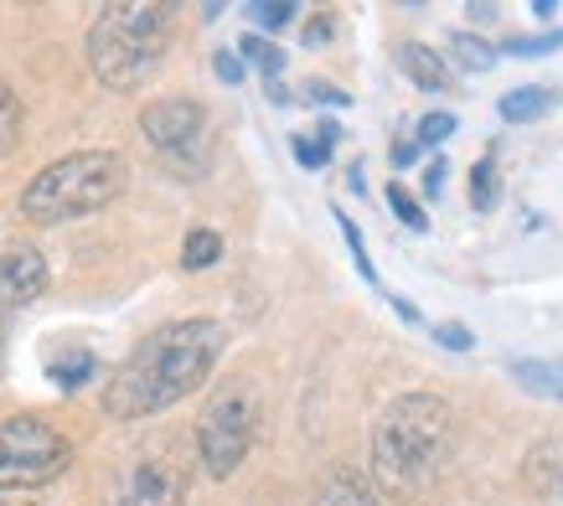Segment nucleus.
<instances>
[{"instance_id": "1", "label": "nucleus", "mask_w": 563, "mask_h": 506, "mask_svg": "<svg viewBox=\"0 0 563 506\" xmlns=\"http://www.w3.org/2000/svg\"><path fill=\"white\" fill-rule=\"evenodd\" d=\"M222 346H228V331L212 316H187V321H172V326H161V331H151L114 367L109 388H103V414L109 419H151V414H166L172 404L191 398L212 377Z\"/></svg>"}, {"instance_id": "2", "label": "nucleus", "mask_w": 563, "mask_h": 506, "mask_svg": "<svg viewBox=\"0 0 563 506\" xmlns=\"http://www.w3.org/2000/svg\"><path fill=\"white\" fill-rule=\"evenodd\" d=\"M455 444V419L440 393H398L373 424V475L388 491H424Z\"/></svg>"}, {"instance_id": "3", "label": "nucleus", "mask_w": 563, "mask_h": 506, "mask_svg": "<svg viewBox=\"0 0 563 506\" xmlns=\"http://www.w3.org/2000/svg\"><path fill=\"white\" fill-rule=\"evenodd\" d=\"M176 11L161 0H114L88 26V68L103 88L135 94L161 73L172 52Z\"/></svg>"}, {"instance_id": "4", "label": "nucleus", "mask_w": 563, "mask_h": 506, "mask_svg": "<svg viewBox=\"0 0 563 506\" xmlns=\"http://www.w3.org/2000/svg\"><path fill=\"white\" fill-rule=\"evenodd\" d=\"M124 191V161L114 151H78L36 170L32 186L21 191V218L36 228H57V222L88 218L109 207Z\"/></svg>"}, {"instance_id": "5", "label": "nucleus", "mask_w": 563, "mask_h": 506, "mask_svg": "<svg viewBox=\"0 0 563 506\" xmlns=\"http://www.w3.org/2000/svg\"><path fill=\"white\" fill-rule=\"evenodd\" d=\"M254 439H258V393L249 383H228L197 419V455H202L207 475L228 481L249 460Z\"/></svg>"}, {"instance_id": "6", "label": "nucleus", "mask_w": 563, "mask_h": 506, "mask_svg": "<svg viewBox=\"0 0 563 506\" xmlns=\"http://www.w3.org/2000/svg\"><path fill=\"white\" fill-rule=\"evenodd\" d=\"M73 444L63 429H52L36 414H16L0 424V486H47L68 471Z\"/></svg>"}, {"instance_id": "7", "label": "nucleus", "mask_w": 563, "mask_h": 506, "mask_svg": "<svg viewBox=\"0 0 563 506\" xmlns=\"http://www.w3.org/2000/svg\"><path fill=\"white\" fill-rule=\"evenodd\" d=\"M140 130L166 161H191L207 151V109L197 99H161L140 114Z\"/></svg>"}, {"instance_id": "8", "label": "nucleus", "mask_w": 563, "mask_h": 506, "mask_svg": "<svg viewBox=\"0 0 563 506\" xmlns=\"http://www.w3.org/2000/svg\"><path fill=\"white\" fill-rule=\"evenodd\" d=\"M103 506H187V475L166 455H140L114 475Z\"/></svg>"}, {"instance_id": "9", "label": "nucleus", "mask_w": 563, "mask_h": 506, "mask_svg": "<svg viewBox=\"0 0 563 506\" xmlns=\"http://www.w3.org/2000/svg\"><path fill=\"white\" fill-rule=\"evenodd\" d=\"M47 279H52V270H47V258H42V249L16 243V249L0 253V326H5V316H16L21 305H32L47 289Z\"/></svg>"}, {"instance_id": "10", "label": "nucleus", "mask_w": 563, "mask_h": 506, "mask_svg": "<svg viewBox=\"0 0 563 506\" xmlns=\"http://www.w3.org/2000/svg\"><path fill=\"white\" fill-rule=\"evenodd\" d=\"M522 481H528L538 496L563 502V429L559 435H543L528 455H522Z\"/></svg>"}, {"instance_id": "11", "label": "nucleus", "mask_w": 563, "mask_h": 506, "mask_svg": "<svg viewBox=\"0 0 563 506\" xmlns=\"http://www.w3.org/2000/svg\"><path fill=\"white\" fill-rule=\"evenodd\" d=\"M398 68L409 73V84L424 88V94H440V88H450L444 57L434 47H424V42H404V47H398Z\"/></svg>"}, {"instance_id": "12", "label": "nucleus", "mask_w": 563, "mask_h": 506, "mask_svg": "<svg viewBox=\"0 0 563 506\" xmlns=\"http://www.w3.org/2000/svg\"><path fill=\"white\" fill-rule=\"evenodd\" d=\"M316 506H377V496L352 465H336L316 491Z\"/></svg>"}, {"instance_id": "13", "label": "nucleus", "mask_w": 563, "mask_h": 506, "mask_svg": "<svg viewBox=\"0 0 563 506\" xmlns=\"http://www.w3.org/2000/svg\"><path fill=\"white\" fill-rule=\"evenodd\" d=\"M553 103H559V94H553V88L528 84V88H512V94L496 103V109H501V119H507V124H532V119H543Z\"/></svg>"}, {"instance_id": "14", "label": "nucleus", "mask_w": 563, "mask_h": 506, "mask_svg": "<svg viewBox=\"0 0 563 506\" xmlns=\"http://www.w3.org/2000/svg\"><path fill=\"white\" fill-rule=\"evenodd\" d=\"M512 377L538 398H563V362H538V356H522L512 362Z\"/></svg>"}, {"instance_id": "15", "label": "nucleus", "mask_w": 563, "mask_h": 506, "mask_svg": "<svg viewBox=\"0 0 563 506\" xmlns=\"http://www.w3.org/2000/svg\"><path fill=\"white\" fill-rule=\"evenodd\" d=\"M222 258V233L212 228H191L187 243H181V270H212Z\"/></svg>"}, {"instance_id": "16", "label": "nucleus", "mask_w": 563, "mask_h": 506, "mask_svg": "<svg viewBox=\"0 0 563 506\" xmlns=\"http://www.w3.org/2000/svg\"><path fill=\"white\" fill-rule=\"evenodd\" d=\"M99 372V362H93V352H73V356H57V362H47V377L57 383L63 393L73 388H84L88 377Z\"/></svg>"}, {"instance_id": "17", "label": "nucleus", "mask_w": 563, "mask_h": 506, "mask_svg": "<svg viewBox=\"0 0 563 506\" xmlns=\"http://www.w3.org/2000/svg\"><path fill=\"white\" fill-rule=\"evenodd\" d=\"M496 202H501V170H496V161L486 155V161H476V170H471V207H476V212H492Z\"/></svg>"}, {"instance_id": "18", "label": "nucleus", "mask_w": 563, "mask_h": 506, "mask_svg": "<svg viewBox=\"0 0 563 506\" xmlns=\"http://www.w3.org/2000/svg\"><path fill=\"white\" fill-rule=\"evenodd\" d=\"M21 124H26V109H21V99L11 94V88L0 84V155L21 140Z\"/></svg>"}, {"instance_id": "19", "label": "nucleus", "mask_w": 563, "mask_h": 506, "mask_svg": "<svg viewBox=\"0 0 563 506\" xmlns=\"http://www.w3.org/2000/svg\"><path fill=\"white\" fill-rule=\"evenodd\" d=\"M450 47H455V57H461L471 73H492V68H496V47L476 42L471 32H455V36H450Z\"/></svg>"}, {"instance_id": "20", "label": "nucleus", "mask_w": 563, "mask_h": 506, "mask_svg": "<svg viewBox=\"0 0 563 506\" xmlns=\"http://www.w3.org/2000/svg\"><path fill=\"white\" fill-rule=\"evenodd\" d=\"M243 57H249V63H258V73H264V78H279V73H285V52L274 47V42H264V36H243Z\"/></svg>"}, {"instance_id": "21", "label": "nucleus", "mask_w": 563, "mask_h": 506, "mask_svg": "<svg viewBox=\"0 0 563 506\" xmlns=\"http://www.w3.org/2000/svg\"><path fill=\"white\" fill-rule=\"evenodd\" d=\"M383 197H388V207H393V218L404 222V228H409V233H424L429 228V218H424V207L413 202L409 191H404V186H388V191H383Z\"/></svg>"}, {"instance_id": "22", "label": "nucleus", "mask_w": 563, "mask_h": 506, "mask_svg": "<svg viewBox=\"0 0 563 506\" xmlns=\"http://www.w3.org/2000/svg\"><path fill=\"white\" fill-rule=\"evenodd\" d=\"M563 47V32H548V36H507L501 52H512V57H543V52H559Z\"/></svg>"}, {"instance_id": "23", "label": "nucleus", "mask_w": 563, "mask_h": 506, "mask_svg": "<svg viewBox=\"0 0 563 506\" xmlns=\"http://www.w3.org/2000/svg\"><path fill=\"white\" fill-rule=\"evenodd\" d=\"M336 228H342V238H346V249H352V258H357V270H362V279H373L377 285V270H373V258H367V243H362V228L346 212H336Z\"/></svg>"}, {"instance_id": "24", "label": "nucleus", "mask_w": 563, "mask_h": 506, "mask_svg": "<svg viewBox=\"0 0 563 506\" xmlns=\"http://www.w3.org/2000/svg\"><path fill=\"white\" fill-rule=\"evenodd\" d=\"M290 151H295V161L306 170H321L325 161H331V145L325 140H306V135H290Z\"/></svg>"}, {"instance_id": "25", "label": "nucleus", "mask_w": 563, "mask_h": 506, "mask_svg": "<svg viewBox=\"0 0 563 506\" xmlns=\"http://www.w3.org/2000/svg\"><path fill=\"white\" fill-rule=\"evenodd\" d=\"M249 16H254L258 32H279L295 21V6H249Z\"/></svg>"}, {"instance_id": "26", "label": "nucleus", "mask_w": 563, "mask_h": 506, "mask_svg": "<svg viewBox=\"0 0 563 506\" xmlns=\"http://www.w3.org/2000/svg\"><path fill=\"white\" fill-rule=\"evenodd\" d=\"M450 135H455V114H429L424 124H419V140H424V145H444Z\"/></svg>"}, {"instance_id": "27", "label": "nucleus", "mask_w": 563, "mask_h": 506, "mask_svg": "<svg viewBox=\"0 0 563 506\" xmlns=\"http://www.w3.org/2000/svg\"><path fill=\"white\" fill-rule=\"evenodd\" d=\"M434 341L450 346V352H471V346H476V337H471L465 326H434Z\"/></svg>"}, {"instance_id": "28", "label": "nucleus", "mask_w": 563, "mask_h": 506, "mask_svg": "<svg viewBox=\"0 0 563 506\" xmlns=\"http://www.w3.org/2000/svg\"><path fill=\"white\" fill-rule=\"evenodd\" d=\"M331 32H336V21H331V16H310L300 42H306V47H325V42H331Z\"/></svg>"}, {"instance_id": "29", "label": "nucleus", "mask_w": 563, "mask_h": 506, "mask_svg": "<svg viewBox=\"0 0 563 506\" xmlns=\"http://www.w3.org/2000/svg\"><path fill=\"white\" fill-rule=\"evenodd\" d=\"M212 68H218L222 84H243V57L239 52H218V57H212Z\"/></svg>"}, {"instance_id": "30", "label": "nucleus", "mask_w": 563, "mask_h": 506, "mask_svg": "<svg viewBox=\"0 0 563 506\" xmlns=\"http://www.w3.org/2000/svg\"><path fill=\"white\" fill-rule=\"evenodd\" d=\"M306 99H316V103H336V109H346V103H352V99L342 94V88H331V84H310V88H306Z\"/></svg>"}, {"instance_id": "31", "label": "nucleus", "mask_w": 563, "mask_h": 506, "mask_svg": "<svg viewBox=\"0 0 563 506\" xmlns=\"http://www.w3.org/2000/svg\"><path fill=\"white\" fill-rule=\"evenodd\" d=\"M444 170H450V166H444V155H434V166L424 170V197H440V191H444Z\"/></svg>"}, {"instance_id": "32", "label": "nucleus", "mask_w": 563, "mask_h": 506, "mask_svg": "<svg viewBox=\"0 0 563 506\" xmlns=\"http://www.w3.org/2000/svg\"><path fill=\"white\" fill-rule=\"evenodd\" d=\"M413 161H419V145H413V140H398V145H393V166H413Z\"/></svg>"}, {"instance_id": "33", "label": "nucleus", "mask_w": 563, "mask_h": 506, "mask_svg": "<svg viewBox=\"0 0 563 506\" xmlns=\"http://www.w3.org/2000/svg\"><path fill=\"white\" fill-rule=\"evenodd\" d=\"M0 367H5V326H0Z\"/></svg>"}, {"instance_id": "34", "label": "nucleus", "mask_w": 563, "mask_h": 506, "mask_svg": "<svg viewBox=\"0 0 563 506\" xmlns=\"http://www.w3.org/2000/svg\"><path fill=\"white\" fill-rule=\"evenodd\" d=\"M0 506H5V502H0Z\"/></svg>"}]
</instances>
